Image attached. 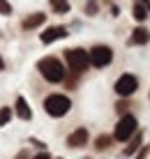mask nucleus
Listing matches in <instances>:
<instances>
[{
    "mask_svg": "<svg viewBox=\"0 0 150 159\" xmlns=\"http://www.w3.org/2000/svg\"><path fill=\"white\" fill-rule=\"evenodd\" d=\"M111 141H113V139H111L109 134H99L97 139H95V150H99V152H102V150H109V148H111Z\"/></svg>",
    "mask_w": 150,
    "mask_h": 159,
    "instance_id": "13",
    "label": "nucleus"
},
{
    "mask_svg": "<svg viewBox=\"0 0 150 159\" xmlns=\"http://www.w3.org/2000/svg\"><path fill=\"white\" fill-rule=\"evenodd\" d=\"M44 21H46V14L35 12V14H30V16H26V19H23L21 28H23V30H32V28H37V25H42Z\"/></svg>",
    "mask_w": 150,
    "mask_h": 159,
    "instance_id": "10",
    "label": "nucleus"
},
{
    "mask_svg": "<svg viewBox=\"0 0 150 159\" xmlns=\"http://www.w3.org/2000/svg\"><path fill=\"white\" fill-rule=\"evenodd\" d=\"M134 131H136V118L134 116H123L118 120V125H115L113 139L115 141H129Z\"/></svg>",
    "mask_w": 150,
    "mask_h": 159,
    "instance_id": "5",
    "label": "nucleus"
},
{
    "mask_svg": "<svg viewBox=\"0 0 150 159\" xmlns=\"http://www.w3.org/2000/svg\"><path fill=\"white\" fill-rule=\"evenodd\" d=\"M32 159H51V155H49V152H40V155H35Z\"/></svg>",
    "mask_w": 150,
    "mask_h": 159,
    "instance_id": "21",
    "label": "nucleus"
},
{
    "mask_svg": "<svg viewBox=\"0 0 150 159\" xmlns=\"http://www.w3.org/2000/svg\"><path fill=\"white\" fill-rule=\"evenodd\" d=\"M69 108H72V102H69L67 95H49L46 99H44V111H46L51 118L67 116Z\"/></svg>",
    "mask_w": 150,
    "mask_h": 159,
    "instance_id": "2",
    "label": "nucleus"
},
{
    "mask_svg": "<svg viewBox=\"0 0 150 159\" xmlns=\"http://www.w3.org/2000/svg\"><path fill=\"white\" fill-rule=\"evenodd\" d=\"M0 72H5V60H2V56H0Z\"/></svg>",
    "mask_w": 150,
    "mask_h": 159,
    "instance_id": "23",
    "label": "nucleus"
},
{
    "mask_svg": "<svg viewBox=\"0 0 150 159\" xmlns=\"http://www.w3.org/2000/svg\"><path fill=\"white\" fill-rule=\"evenodd\" d=\"M69 32L67 28H63V25H51L46 32H42V42L44 44H53L55 39H63V37H67Z\"/></svg>",
    "mask_w": 150,
    "mask_h": 159,
    "instance_id": "8",
    "label": "nucleus"
},
{
    "mask_svg": "<svg viewBox=\"0 0 150 159\" xmlns=\"http://www.w3.org/2000/svg\"><path fill=\"white\" fill-rule=\"evenodd\" d=\"M88 139H90V136H88V129L86 127H79V129H74L67 136V145L69 148H83L88 143Z\"/></svg>",
    "mask_w": 150,
    "mask_h": 159,
    "instance_id": "7",
    "label": "nucleus"
},
{
    "mask_svg": "<svg viewBox=\"0 0 150 159\" xmlns=\"http://www.w3.org/2000/svg\"><path fill=\"white\" fill-rule=\"evenodd\" d=\"M14 159H30V152H28V150H21V152H19V155H16Z\"/></svg>",
    "mask_w": 150,
    "mask_h": 159,
    "instance_id": "20",
    "label": "nucleus"
},
{
    "mask_svg": "<svg viewBox=\"0 0 150 159\" xmlns=\"http://www.w3.org/2000/svg\"><path fill=\"white\" fill-rule=\"evenodd\" d=\"M134 5H141L143 9H148V12H150V0H134Z\"/></svg>",
    "mask_w": 150,
    "mask_h": 159,
    "instance_id": "19",
    "label": "nucleus"
},
{
    "mask_svg": "<svg viewBox=\"0 0 150 159\" xmlns=\"http://www.w3.org/2000/svg\"><path fill=\"white\" fill-rule=\"evenodd\" d=\"M88 60H90L92 67H106L111 60H113V51H111V46L97 44V46H92V51L88 53Z\"/></svg>",
    "mask_w": 150,
    "mask_h": 159,
    "instance_id": "4",
    "label": "nucleus"
},
{
    "mask_svg": "<svg viewBox=\"0 0 150 159\" xmlns=\"http://www.w3.org/2000/svg\"><path fill=\"white\" fill-rule=\"evenodd\" d=\"M49 5H51V9L55 14H67L69 12V2L67 0H49Z\"/></svg>",
    "mask_w": 150,
    "mask_h": 159,
    "instance_id": "12",
    "label": "nucleus"
},
{
    "mask_svg": "<svg viewBox=\"0 0 150 159\" xmlns=\"http://www.w3.org/2000/svg\"><path fill=\"white\" fill-rule=\"evenodd\" d=\"M37 69H40V74L49 81V83H60V81L65 79V67H63V62H60L58 58H53V56L42 58L40 62H37Z\"/></svg>",
    "mask_w": 150,
    "mask_h": 159,
    "instance_id": "1",
    "label": "nucleus"
},
{
    "mask_svg": "<svg viewBox=\"0 0 150 159\" xmlns=\"http://www.w3.org/2000/svg\"><path fill=\"white\" fill-rule=\"evenodd\" d=\"M83 12H86L88 16H95L97 14V0H88L86 7H83Z\"/></svg>",
    "mask_w": 150,
    "mask_h": 159,
    "instance_id": "17",
    "label": "nucleus"
},
{
    "mask_svg": "<svg viewBox=\"0 0 150 159\" xmlns=\"http://www.w3.org/2000/svg\"><path fill=\"white\" fill-rule=\"evenodd\" d=\"M132 16H134L136 21H146L148 19V9H143L141 5H134V7H132Z\"/></svg>",
    "mask_w": 150,
    "mask_h": 159,
    "instance_id": "15",
    "label": "nucleus"
},
{
    "mask_svg": "<svg viewBox=\"0 0 150 159\" xmlns=\"http://www.w3.org/2000/svg\"><path fill=\"white\" fill-rule=\"evenodd\" d=\"M9 120H12V106H2L0 108V127H5Z\"/></svg>",
    "mask_w": 150,
    "mask_h": 159,
    "instance_id": "16",
    "label": "nucleus"
},
{
    "mask_svg": "<svg viewBox=\"0 0 150 159\" xmlns=\"http://www.w3.org/2000/svg\"><path fill=\"white\" fill-rule=\"evenodd\" d=\"M148 152H150V148H146L143 152H138V155H136V159H146V155H148Z\"/></svg>",
    "mask_w": 150,
    "mask_h": 159,
    "instance_id": "22",
    "label": "nucleus"
},
{
    "mask_svg": "<svg viewBox=\"0 0 150 159\" xmlns=\"http://www.w3.org/2000/svg\"><path fill=\"white\" fill-rule=\"evenodd\" d=\"M58 159H60V157H58Z\"/></svg>",
    "mask_w": 150,
    "mask_h": 159,
    "instance_id": "24",
    "label": "nucleus"
},
{
    "mask_svg": "<svg viewBox=\"0 0 150 159\" xmlns=\"http://www.w3.org/2000/svg\"><path fill=\"white\" fill-rule=\"evenodd\" d=\"M16 116H19L21 120H32V111L30 106H28V102L23 99V97H16Z\"/></svg>",
    "mask_w": 150,
    "mask_h": 159,
    "instance_id": "11",
    "label": "nucleus"
},
{
    "mask_svg": "<svg viewBox=\"0 0 150 159\" xmlns=\"http://www.w3.org/2000/svg\"><path fill=\"white\" fill-rule=\"evenodd\" d=\"M141 143H143V131H141V134H136V136H134V141H132V143L125 148V152H123V155H125V157H127V155H132V152H134L136 148H141Z\"/></svg>",
    "mask_w": 150,
    "mask_h": 159,
    "instance_id": "14",
    "label": "nucleus"
},
{
    "mask_svg": "<svg viewBox=\"0 0 150 159\" xmlns=\"http://www.w3.org/2000/svg\"><path fill=\"white\" fill-rule=\"evenodd\" d=\"M138 88V79L134 74H123L118 81H115V85H113V90H115V95H120V97H129V95H134V90Z\"/></svg>",
    "mask_w": 150,
    "mask_h": 159,
    "instance_id": "6",
    "label": "nucleus"
},
{
    "mask_svg": "<svg viewBox=\"0 0 150 159\" xmlns=\"http://www.w3.org/2000/svg\"><path fill=\"white\" fill-rule=\"evenodd\" d=\"M150 42V30L143 28V25H138V28L132 30V37H129V44L132 46H143V44Z\"/></svg>",
    "mask_w": 150,
    "mask_h": 159,
    "instance_id": "9",
    "label": "nucleus"
},
{
    "mask_svg": "<svg viewBox=\"0 0 150 159\" xmlns=\"http://www.w3.org/2000/svg\"><path fill=\"white\" fill-rule=\"evenodd\" d=\"M12 14V5L7 0H0V16H9Z\"/></svg>",
    "mask_w": 150,
    "mask_h": 159,
    "instance_id": "18",
    "label": "nucleus"
},
{
    "mask_svg": "<svg viewBox=\"0 0 150 159\" xmlns=\"http://www.w3.org/2000/svg\"><path fill=\"white\" fill-rule=\"evenodd\" d=\"M65 60H67V67L72 72H76V74L86 72L88 65H90L86 48H69V51H65Z\"/></svg>",
    "mask_w": 150,
    "mask_h": 159,
    "instance_id": "3",
    "label": "nucleus"
}]
</instances>
